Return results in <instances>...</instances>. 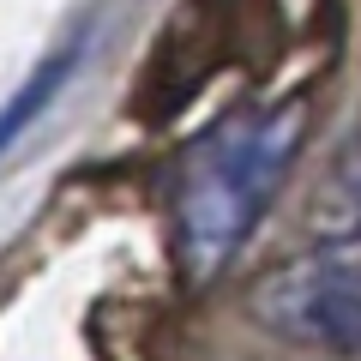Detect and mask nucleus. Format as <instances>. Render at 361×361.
I'll return each instance as SVG.
<instances>
[{"instance_id":"nucleus-1","label":"nucleus","mask_w":361,"mask_h":361,"mask_svg":"<svg viewBox=\"0 0 361 361\" xmlns=\"http://www.w3.org/2000/svg\"><path fill=\"white\" fill-rule=\"evenodd\" d=\"M295 145H301V103H283L271 115L217 127L193 151L175 199V235L193 277H211L241 247V235L259 223L265 199L277 193V175H283Z\"/></svg>"},{"instance_id":"nucleus-2","label":"nucleus","mask_w":361,"mask_h":361,"mask_svg":"<svg viewBox=\"0 0 361 361\" xmlns=\"http://www.w3.org/2000/svg\"><path fill=\"white\" fill-rule=\"evenodd\" d=\"M253 313L277 337L331 349V355H361V259L325 253L277 271L253 295Z\"/></svg>"},{"instance_id":"nucleus-3","label":"nucleus","mask_w":361,"mask_h":361,"mask_svg":"<svg viewBox=\"0 0 361 361\" xmlns=\"http://www.w3.org/2000/svg\"><path fill=\"white\" fill-rule=\"evenodd\" d=\"M66 73H73V49H66L61 61H49V66H42V73H37V78H30V85H25V90H18V97H13V109L0 115V151H6V145L18 139V127H25V121L37 115L42 103H49L54 90H61V78H66Z\"/></svg>"}]
</instances>
